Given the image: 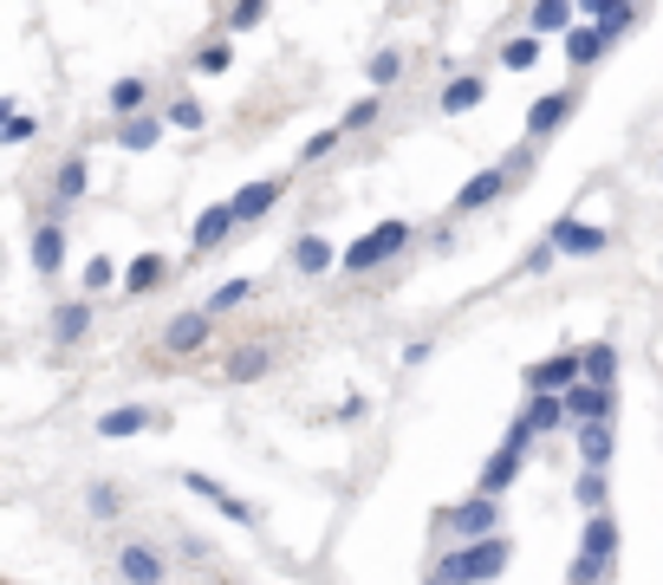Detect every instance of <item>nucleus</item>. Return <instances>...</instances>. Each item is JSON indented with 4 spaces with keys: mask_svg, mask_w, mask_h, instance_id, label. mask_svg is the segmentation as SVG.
<instances>
[{
    "mask_svg": "<svg viewBox=\"0 0 663 585\" xmlns=\"http://www.w3.org/2000/svg\"><path fill=\"white\" fill-rule=\"evenodd\" d=\"M78 196H85V156H66L53 176V209H73Z\"/></svg>",
    "mask_w": 663,
    "mask_h": 585,
    "instance_id": "4be33fe9",
    "label": "nucleus"
},
{
    "mask_svg": "<svg viewBox=\"0 0 663 585\" xmlns=\"http://www.w3.org/2000/svg\"><path fill=\"white\" fill-rule=\"evenodd\" d=\"M111 280H118V267H111V261H91V267H85V299H91V292H104Z\"/></svg>",
    "mask_w": 663,
    "mask_h": 585,
    "instance_id": "58836bf2",
    "label": "nucleus"
},
{
    "mask_svg": "<svg viewBox=\"0 0 663 585\" xmlns=\"http://www.w3.org/2000/svg\"><path fill=\"white\" fill-rule=\"evenodd\" d=\"M423 585H442V580H423Z\"/></svg>",
    "mask_w": 663,
    "mask_h": 585,
    "instance_id": "de8ad7c7",
    "label": "nucleus"
},
{
    "mask_svg": "<svg viewBox=\"0 0 663 585\" xmlns=\"http://www.w3.org/2000/svg\"><path fill=\"white\" fill-rule=\"evenodd\" d=\"M150 423H163L150 404H124V410H104V417H98V437H137Z\"/></svg>",
    "mask_w": 663,
    "mask_h": 585,
    "instance_id": "4468645a",
    "label": "nucleus"
},
{
    "mask_svg": "<svg viewBox=\"0 0 663 585\" xmlns=\"http://www.w3.org/2000/svg\"><path fill=\"white\" fill-rule=\"evenodd\" d=\"M611 553H618V520L611 514H592L586 540H579V560L566 566V585H598L611 573Z\"/></svg>",
    "mask_w": 663,
    "mask_h": 585,
    "instance_id": "f03ea898",
    "label": "nucleus"
},
{
    "mask_svg": "<svg viewBox=\"0 0 663 585\" xmlns=\"http://www.w3.org/2000/svg\"><path fill=\"white\" fill-rule=\"evenodd\" d=\"M118 573H124V585H156L163 580V553L156 547H124L118 553Z\"/></svg>",
    "mask_w": 663,
    "mask_h": 585,
    "instance_id": "2eb2a0df",
    "label": "nucleus"
},
{
    "mask_svg": "<svg viewBox=\"0 0 663 585\" xmlns=\"http://www.w3.org/2000/svg\"><path fill=\"white\" fill-rule=\"evenodd\" d=\"M546 241H553L560 254H598V247H605L611 234H605V228H592V221L560 216V221H553V234H546Z\"/></svg>",
    "mask_w": 663,
    "mask_h": 585,
    "instance_id": "6e6552de",
    "label": "nucleus"
},
{
    "mask_svg": "<svg viewBox=\"0 0 663 585\" xmlns=\"http://www.w3.org/2000/svg\"><path fill=\"white\" fill-rule=\"evenodd\" d=\"M339 137H345V131H319V137L299 150V156H306V163H319V156H332V150H339Z\"/></svg>",
    "mask_w": 663,
    "mask_h": 585,
    "instance_id": "a19ab883",
    "label": "nucleus"
},
{
    "mask_svg": "<svg viewBox=\"0 0 663 585\" xmlns=\"http://www.w3.org/2000/svg\"><path fill=\"white\" fill-rule=\"evenodd\" d=\"M280 189H287V176H261V183H247V189L234 196V221H261L274 202H280Z\"/></svg>",
    "mask_w": 663,
    "mask_h": 585,
    "instance_id": "9d476101",
    "label": "nucleus"
},
{
    "mask_svg": "<svg viewBox=\"0 0 663 585\" xmlns=\"http://www.w3.org/2000/svg\"><path fill=\"white\" fill-rule=\"evenodd\" d=\"M144 98H150L144 78H118V85H111V111H118L124 124H131V118H144Z\"/></svg>",
    "mask_w": 663,
    "mask_h": 585,
    "instance_id": "a878e982",
    "label": "nucleus"
},
{
    "mask_svg": "<svg viewBox=\"0 0 663 585\" xmlns=\"http://www.w3.org/2000/svg\"><path fill=\"white\" fill-rule=\"evenodd\" d=\"M33 137V118H7V144H26Z\"/></svg>",
    "mask_w": 663,
    "mask_h": 585,
    "instance_id": "a18cd8bd",
    "label": "nucleus"
},
{
    "mask_svg": "<svg viewBox=\"0 0 663 585\" xmlns=\"http://www.w3.org/2000/svg\"><path fill=\"white\" fill-rule=\"evenodd\" d=\"M553 261H560V247H553V241H540V247H533V254L520 261V274H546Z\"/></svg>",
    "mask_w": 663,
    "mask_h": 585,
    "instance_id": "ea45409f",
    "label": "nucleus"
},
{
    "mask_svg": "<svg viewBox=\"0 0 663 585\" xmlns=\"http://www.w3.org/2000/svg\"><path fill=\"white\" fill-rule=\"evenodd\" d=\"M13 585H20V580H13Z\"/></svg>",
    "mask_w": 663,
    "mask_h": 585,
    "instance_id": "09e8293b",
    "label": "nucleus"
},
{
    "mask_svg": "<svg viewBox=\"0 0 663 585\" xmlns=\"http://www.w3.org/2000/svg\"><path fill=\"white\" fill-rule=\"evenodd\" d=\"M592 26H598L605 40H618V33L638 26V7H592Z\"/></svg>",
    "mask_w": 663,
    "mask_h": 585,
    "instance_id": "c756f323",
    "label": "nucleus"
},
{
    "mask_svg": "<svg viewBox=\"0 0 663 585\" xmlns=\"http://www.w3.org/2000/svg\"><path fill=\"white\" fill-rule=\"evenodd\" d=\"M169 124H176V131H202V104H196V98H176V104H169Z\"/></svg>",
    "mask_w": 663,
    "mask_h": 585,
    "instance_id": "c9c22d12",
    "label": "nucleus"
},
{
    "mask_svg": "<svg viewBox=\"0 0 663 585\" xmlns=\"http://www.w3.org/2000/svg\"><path fill=\"white\" fill-rule=\"evenodd\" d=\"M118 508H124V495L98 482V488H91V514H98V520H118Z\"/></svg>",
    "mask_w": 663,
    "mask_h": 585,
    "instance_id": "4c0bfd02",
    "label": "nucleus"
},
{
    "mask_svg": "<svg viewBox=\"0 0 663 585\" xmlns=\"http://www.w3.org/2000/svg\"><path fill=\"white\" fill-rule=\"evenodd\" d=\"M397 247H410V221H377V228H371V234H358V241H352L339 261H345L352 274H371V267H384Z\"/></svg>",
    "mask_w": 663,
    "mask_h": 585,
    "instance_id": "7ed1b4c3",
    "label": "nucleus"
},
{
    "mask_svg": "<svg viewBox=\"0 0 663 585\" xmlns=\"http://www.w3.org/2000/svg\"><path fill=\"white\" fill-rule=\"evenodd\" d=\"M183 488H189V495H202V501H216V508L228 514V520H241V527H247V520H254V508H247V501H241V495H228V488H221V482H209V475H183Z\"/></svg>",
    "mask_w": 663,
    "mask_h": 585,
    "instance_id": "ddd939ff",
    "label": "nucleus"
},
{
    "mask_svg": "<svg viewBox=\"0 0 663 585\" xmlns=\"http://www.w3.org/2000/svg\"><path fill=\"white\" fill-rule=\"evenodd\" d=\"M267 365H274V358H267V345H234V352H228V365H221V377H228V384H247V377H261Z\"/></svg>",
    "mask_w": 663,
    "mask_h": 585,
    "instance_id": "aec40b11",
    "label": "nucleus"
},
{
    "mask_svg": "<svg viewBox=\"0 0 663 585\" xmlns=\"http://www.w3.org/2000/svg\"><path fill=\"white\" fill-rule=\"evenodd\" d=\"M163 280H169V261L163 254H137L131 274H124V292H150V287H163Z\"/></svg>",
    "mask_w": 663,
    "mask_h": 585,
    "instance_id": "5701e85b",
    "label": "nucleus"
},
{
    "mask_svg": "<svg viewBox=\"0 0 663 585\" xmlns=\"http://www.w3.org/2000/svg\"><path fill=\"white\" fill-rule=\"evenodd\" d=\"M247 292H254V280H228V287L209 292V312H234V306H241Z\"/></svg>",
    "mask_w": 663,
    "mask_h": 585,
    "instance_id": "2f4dec72",
    "label": "nucleus"
},
{
    "mask_svg": "<svg viewBox=\"0 0 663 585\" xmlns=\"http://www.w3.org/2000/svg\"><path fill=\"white\" fill-rule=\"evenodd\" d=\"M611 377H618V345H611V339H598V345H586V384H598V390H611Z\"/></svg>",
    "mask_w": 663,
    "mask_h": 585,
    "instance_id": "b1692460",
    "label": "nucleus"
},
{
    "mask_svg": "<svg viewBox=\"0 0 663 585\" xmlns=\"http://www.w3.org/2000/svg\"><path fill=\"white\" fill-rule=\"evenodd\" d=\"M533 437H546V430H560L566 423V397H527V417H520Z\"/></svg>",
    "mask_w": 663,
    "mask_h": 585,
    "instance_id": "412c9836",
    "label": "nucleus"
},
{
    "mask_svg": "<svg viewBox=\"0 0 663 585\" xmlns=\"http://www.w3.org/2000/svg\"><path fill=\"white\" fill-rule=\"evenodd\" d=\"M228 59H234V53H228V40H209V46L196 53V73H228Z\"/></svg>",
    "mask_w": 663,
    "mask_h": 585,
    "instance_id": "72a5a7b5",
    "label": "nucleus"
},
{
    "mask_svg": "<svg viewBox=\"0 0 663 585\" xmlns=\"http://www.w3.org/2000/svg\"><path fill=\"white\" fill-rule=\"evenodd\" d=\"M294 267H299V274H325V267H332V247H325L319 234H299V241H294Z\"/></svg>",
    "mask_w": 663,
    "mask_h": 585,
    "instance_id": "cd10ccee",
    "label": "nucleus"
},
{
    "mask_svg": "<svg viewBox=\"0 0 663 585\" xmlns=\"http://www.w3.org/2000/svg\"><path fill=\"white\" fill-rule=\"evenodd\" d=\"M85 325H91V299H66V306L53 312V345L73 352L78 339H85Z\"/></svg>",
    "mask_w": 663,
    "mask_h": 585,
    "instance_id": "f8f14e48",
    "label": "nucleus"
},
{
    "mask_svg": "<svg viewBox=\"0 0 663 585\" xmlns=\"http://www.w3.org/2000/svg\"><path fill=\"white\" fill-rule=\"evenodd\" d=\"M605 46H611V40H605L598 26H573V33H566V59H573V66H598Z\"/></svg>",
    "mask_w": 663,
    "mask_h": 585,
    "instance_id": "393cba45",
    "label": "nucleus"
},
{
    "mask_svg": "<svg viewBox=\"0 0 663 585\" xmlns=\"http://www.w3.org/2000/svg\"><path fill=\"white\" fill-rule=\"evenodd\" d=\"M501 566H508V540L495 533V540L449 547V553L437 560V573H430V580H442V585H488V580H501Z\"/></svg>",
    "mask_w": 663,
    "mask_h": 585,
    "instance_id": "f257e3e1",
    "label": "nucleus"
},
{
    "mask_svg": "<svg viewBox=\"0 0 663 585\" xmlns=\"http://www.w3.org/2000/svg\"><path fill=\"white\" fill-rule=\"evenodd\" d=\"M566 417H573V423H611V390L573 384V390H566Z\"/></svg>",
    "mask_w": 663,
    "mask_h": 585,
    "instance_id": "9b49d317",
    "label": "nucleus"
},
{
    "mask_svg": "<svg viewBox=\"0 0 663 585\" xmlns=\"http://www.w3.org/2000/svg\"><path fill=\"white\" fill-rule=\"evenodd\" d=\"M573 104H579V91H546L533 111H527V144H540V137H553L566 118H573Z\"/></svg>",
    "mask_w": 663,
    "mask_h": 585,
    "instance_id": "0eeeda50",
    "label": "nucleus"
},
{
    "mask_svg": "<svg viewBox=\"0 0 663 585\" xmlns=\"http://www.w3.org/2000/svg\"><path fill=\"white\" fill-rule=\"evenodd\" d=\"M261 20H267V7H261V0H247V7H234V13H228V26H261Z\"/></svg>",
    "mask_w": 663,
    "mask_h": 585,
    "instance_id": "37998d69",
    "label": "nucleus"
},
{
    "mask_svg": "<svg viewBox=\"0 0 663 585\" xmlns=\"http://www.w3.org/2000/svg\"><path fill=\"white\" fill-rule=\"evenodd\" d=\"M209 306H196V312H176L169 325H163V358H196L202 345H209Z\"/></svg>",
    "mask_w": 663,
    "mask_h": 585,
    "instance_id": "423d86ee",
    "label": "nucleus"
},
{
    "mask_svg": "<svg viewBox=\"0 0 663 585\" xmlns=\"http://www.w3.org/2000/svg\"><path fill=\"white\" fill-rule=\"evenodd\" d=\"M573 442H579V462L605 475V455H611V423H579V430H573Z\"/></svg>",
    "mask_w": 663,
    "mask_h": 585,
    "instance_id": "6ab92c4d",
    "label": "nucleus"
},
{
    "mask_svg": "<svg viewBox=\"0 0 663 585\" xmlns=\"http://www.w3.org/2000/svg\"><path fill=\"white\" fill-rule=\"evenodd\" d=\"M482 98H488V85H482L475 73H468V78H449V91H442V111H475Z\"/></svg>",
    "mask_w": 663,
    "mask_h": 585,
    "instance_id": "bb28decb",
    "label": "nucleus"
},
{
    "mask_svg": "<svg viewBox=\"0 0 663 585\" xmlns=\"http://www.w3.org/2000/svg\"><path fill=\"white\" fill-rule=\"evenodd\" d=\"M377 118H384V98H358V104L345 111V124H339V131H365V124H377Z\"/></svg>",
    "mask_w": 663,
    "mask_h": 585,
    "instance_id": "473e14b6",
    "label": "nucleus"
},
{
    "mask_svg": "<svg viewBox=\"0 0 663 585\" xmlns=\"http://www.w3.org/2000/svg\"><path fill=\"white\" fill-rule=\"evenodd\" d=\"M33 267H40V274H59V267H66V234H59V221H46V228L33 234Z\"/></svg>",
    "mask_w": 663,
    "mask_h": 585,
    "instance_id": "a211bd4d",
    "label": "nucleus"
},
{
    "mask_svg": "<svg viewBox=\"0 0 663 585\" xmlns=\"http://www.w3.org/2000/svg\"><path fill=\"white\" fill-rule=\"evenodd\" d=\"M533 59H540V40H533V33H520V40L501 46V66H508V73H527Z\"/></svg>",
    "mask_w": 663,
    "mask_h": 585,
    "instance_id": "7c9ffc66",
    "label": "nucleus"
},
{
    "mask_svg": "<svg viewBox=\"0 0 663 585\" xmlns=\"http://www.w3.org/2000/svg\"><path fill=\"white\" fill-rule=\"evenodd\" d=\"M228 228H234V202L202 209V216H196V234H189V241H196V254H216L221 241H228Z\"/></svg>",
    "mask_w": 663,
    "mask_h": 585,
    "instance_id": "dca6fc26",
    "label": "nucleus"
},
{
    "mask_svg": "<svg viewBox=\"0 0 663 585\" xmlns=\"http://www.w3.org/2000/svg\"><path fill=\"white\" fill-rule=\"evenodd\" d=\"M501 169H508V183H515V176H527V169H533V150H508V163H501Z\"/></svg>",
    "mask_w": 663,
    "mask_h": 585,
    "instance_id": "c03bdc74",
    "label": "nucleus"
},
{
    "mask_svg": "<svg viewBox=\"0 0 663 585\" xmlns=\"http://www.w3.org/2000/svg\"><path fill=\"white\" fill-rule=\"evenodd\" d=\"M520 455H527V449H515V442H501V455H495V462L482 468V495H488V501H495V495H501V488H508V482L520 475Z\"/></svg>",
    "mask_w": 663,
    "mask_h": 585,
    "instance_id": "f3484780",
    "label": "nucleus"
},
{
    "mask_svg": "<svg viewBox=\"0 0 663 585\" xmlns=\"http://www.w3.org/2000/svg\"><path fill=\"white\" fill-rule=\"evenodd\" d=\"M442 533H455L462 547H468V540H495V533H501V508H495L488 495H475V501H462V508L442 514Z\"/></svg>",
    "mask_w": 663,
    "mask_h": 585,
    "instance_id": "39448f33",
    "label": "nucleus"
},
{
    "mask_svg": "<svg viewBox=\"0 0 663 585\" xmlns=\"http://www.w3.org/2000/svg\"><path fill=\"white\" fill-rule=\"evenodd\" d=\"M573 384H586V352H553L546 365L527 371V390L533 397H566Z\"/></svg>",
    "mask_w": 663,
    "mask_h": 585,
    "instance_id": "20e7f679",
    "label": "nucleus"
},
{
    "mask_svg": "<svg viewBox=\"0 0 663 585\" xmlns=\"http://www.w3.org/2000/svg\"><path fill=\"white\" fill-rule=\"evenodd\" d=\"M579 501H586L592 514H605V475H598V468H586V475H579Z\"/></svg>",
    "mask_w": 663,
    "mask_h": 585,
    "instance_id": "e433bc0d",
    "label": "nucleus"
},
{
    "mask_svg": "<svg viewBox=\"0 0 663 585\" xmlns=\"http://www.w3.org/2000/svg\"><path fill=\"white\" fill-rule=\"evenodd\" d=\"M501 189H508V169H501V163H495V169H482V176H468V183L455 189V216H468V209H488Z\"/></svg>",
    "mask_w": 663,
    "mask_h": 585,
    "instance_id": "1a4fd4ad",
    "label": "nucleus"
},
{
    "mask_svg": "<svg viewBox=\"0 0 663 585\" xmlns=\"http://www.w3.org/2000/svg\"><path fill=\"white\" fill-rule=\"evenodd\" d=\"M202 585H221V580H202Z\"/></svg>",
    "mask_w": 663,
    "mask_h": 585,
    "instance_id": "49530a36",
    "label": "nucleus"
},
{
    "mask_svg": "<svg viewBox=\"0 0 663 585\" xmlns=\"http://www.w3.org/2000/svg\"><path fill=\"white\" fill-rule=\"evenodd\" d=\"M156 137H163V118H156V111L131 118V124H118V144H124V150H144V144H156Z\"/></svg>",
    "mask_w": 663,
    "mask_h": 585,
    "instance_id": "c85d7f7f",
    "label": "nucleus"
},
{
    "mask_svg": "<svg viewBox=\"0 0 663 585\" xmlns=\"http://www.w3.org/2000/svg\"><path fill=\"white\" fill-rule=\"evenodd\" d=\"M533 26H540V33H553V26H566V7H560V0H546V7H533Z\"/></svg>",
    "mask_w": 663,
    "mask_h": 585,
    "instance_id": "79ce46f5",
    "label": "nucleus"
},
{
    "mask_svg": "<svg viewBox=\"0 0 663 585\" xmlns=\"http://www.w3.org/2000/svg\"><path fill=\"white\" fill-rule=\"evenodd\" d=\"M365 73H371V85H390V78L404 73V59H397V53L384 46V53H371V66H365Z\"/></svg>",
    "mask_w": 663,
    "mask_h": 585,
    "instance_id": "f704fd0d",
    "label": "nucleus"
}]
</instances>
